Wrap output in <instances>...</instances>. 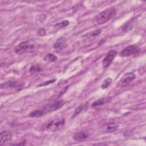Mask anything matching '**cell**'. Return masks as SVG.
<instances>
[{"mask_svg":"<svg viewBox=\"0 0 146 146\" xmlns=\"http://www.w3.org/2000/svg\"><path fill=\"white\" fill-rule=\"evenodd\" d=\"M66 44V40L64 38H60L58 39L54 44V48L56 50L62 49Z\"/></svg>","mask_w":146,"mask_h":146,"instance_id":"30bf717a","label":"cell"},{"mask_svg":"<svg viewBox=\"0 0 146 146\" xmlns=\"http://www.w3.org/2000/svg\"><path fill=\"white\" fill-rule=\"evenodd\" d=\"M123 31L125 32H127L131 30L132 29V22L129 21L128 22H126L123 26L122 27Z\"/></svg>","mask_w":146,"mask_h":146,"instance_id":"d6986e66","label":"cell"},{"mask_svg":"<svg viewBox=\"0 0 146 146\" xmlns=\"http://www.w3.org/2000/svg\"><path fill=\"white\" fill-rule=\"evenodd\" d=\"M65 123L64 119H54L50 121L46 125V129L47 131L54 132L60 129Z\"/></svg>","mask_w":146,"mask_h":146,"instance_id":"3957f363","label":"cell"},{"mask_svg":"<svg viewBox=\"0 0 146 146\" xmlns=\"http://www.w3.org/2000/svg\"><path fill=\"white\" fill-rule=\"evenodd\" d=\"M29 71L31 73L37 72H39L40 71H41V68H40V67L38 64H36V65H33L32 66H31Z\"/></svg>","mask_w":146,"mask_h":146,"instance_id":"ffe728a7","label":"cell"},{"mask_svg":"<svg viewBox=\"0 0 146 146\" xmlns=\"http://www.w3.org/2000/svg\"><path fill=\"white\" fill-rule=\"evenodd\" d=\"M118 128V125L115 123H110L106 125V131L107 132H112L116 131Z\"/></svg>","mask_w":146,"mask_h":146,"instance_id":"4fadbf2b","label":"cell"},{"mask_svg":"<svg viewBox=\"0 0 146 146\" xmlns=\"http://www.w3.org/2000/svg\"><path fill=\"white\" fill-rule=\"evenodd\" d=\"M63 104L64 103L62 100H56L47 104L43 108V110L46 114L48 112H53L58 110V109H60V108H62Z\"/></svg>","mask_w":146,"mask_h":146,"instance_id":"277c9868","label":"cell"},{"mask_svg":"<svg viewBox=\"0 0 146 146\" xmlns=\"http://www.w3.org/2000/svg\"><path fill=\"white\" fill-rule=\"evenodd\" d=\"M35 45L33 43L29 40H26L16 46L15 47V52L18 54H21L33 50L35 48Z\"/></svg>","mask_w":146,"mask_h":146,"instance_id":"7a4b0ae2","label":"cell"},{"mask_svg":"<svg viewBox=\"0 0 146 146\" xmlns=\"http://www.w3.org/2000/svg\"><path fill=\"white\" fill-rule=\"evenodd\" d=\"M19 86H18L17 82L14 80H10L8 82H6L3 84H1V88H9V87H18Z\"/></svg>","mask_w":146,"mask_h":146,"instance_id":"9a60e30c","label":"cell"},{"mask_svg":"<svg viewBox=\"0 0 146 146\" xmlns=\"http://www.w3.org/2000/svg\"><path fill=\"white\" fill-rule=\"evenodd\" d=\"M12 139V133L7 131H3L0 134V145Z\"/></svg>","mask_w":146,"mask_h":146,"instance_id":"ba28073f","label":"cell"},{"mask_svg":"<svg viewBox=\"0 0 146 146\" xmlns=\"http://www.w3.org/2000/svg\"><path fill=\"white\" fill-rule=\"evenodd\" d=\"M56 80L55 79H52V80H48V81H46V82H43V83L42 84H40L39 85H38V86H47L49 84H51V83H52L53 82H54Z\"/></svg>","mask_w":146,"mask_h":146,"instance_id":"7402d4cb","label":"cell"},{"mask_svg":"<svg viewBox=\"0 0 146 146\" xmlns=\"http://www.w3.org/2000/svg\"><path fill=\"white\" fill-rule=\"evenodd\" d=\"M37 34L38 35L43 36L46 35V31L43 29H40L38 30V31H37Z\"/></svg>","mask_w":146,"mask_h":146,"instance_id":"603a6c76","label":"cell"},{"mask_svg":"<svg viewBox=\"0 0 146 146\" xmlns=\"http://www.w3.org/2000/svg\"><path fill=\"white\" fill-rule=\"evenodd\" d=\"M87 104H88V103H87V102L80 104V105L75 109V112H74V115H73V116H72V117H75L76 115H79L82 111H83V110L86 109V107H87Z\"/></svg>","mask_w":146,"mask_h":146,"instance_id":"5bb4252c","label":"cell"},{"mask_svg":"<svg viewBox=\"0 0 146 146\" xmlns=\"http://www.w3.org/2000/svg\"><path fill=\"white\" fill-rule=\"evenodd\" d=\"M135 74L133 72H128L123 75L118 83L119 87H124L130 83L135 78Z\"/></svg>","mask_w":146,"mask_h":146,"instance_id":"8992f818","label":"cell"},{"mask_svg":"<svg viewBox=\"0 0 146 146\" xmlns=\"http://www.w3.org/2000/svg\"><path fill=\"white\" fill-rule=\"evenodd\" d=\"M46 113H45L44 110H43V108H42V109L36 110H34V111H31L29 113V116L31 117H39L43 116Z\"/></svg>","mask_w":146,"mask_h":146,"instance_id":"8fae6325","label":"cell"},{"mask_svg":"<svg viewBox=\"0 0 146 146\" xmlns=\"http://www.w3.org/2000/svg\"><path fill=\"white\" fill-rule=\"evenodd\" d=\"M109 100H110L109 98H101V99H98L97 100L93 102L91 106H92V107H99V106H102V105L106 104Z\"/></svg>","mask_w":146,"mask_h":146,"instance_id":"7c38bea8","label":"cell"},{"mask_svg":"<svg viewBox=\"0 0 146 146\" xmlns=\"http://www.w3.org/2000/svg\"><path fill=\"white\" fill-rule=\"evenodd\" d=\"M140 51V48L137 45H130L129 46L126 47L120 53V55L121 56L126 57L135 54L136 53Z\"/></svg>","mask_w":146,"mask_h":146,"instance_id":"5b68a950","label":"cell"},{"mask_svg":"<svg viewBox=\"0 0 146 146\" xmlns=\"http://www.w3.org/2000/svg\"><path fill=\"white\" fill-rule=\"evenodd\" d=\"M116 9L114 7H110L105 9L100 13L95 18V22L98 25H102L108 21L116 13Z\"/></svg>","mask_w":146,"mask_h":146,"instance_id":"6da1fadb","label":"cell"},{"mask_svg":"<svg viewBox=\"0 0 146 146\" xmlns=\"http://www.w3.org/2000/svg\"><path fill=\"white\" fill-rule=\"evenodd\" d=\"M89 136V135L85 132H79L76 133L74 135V139L77 141H81L87 139Z\"/></svg>","mask_w":146,"mask_h":146,"instance_id":"9c48e42d","label":"cell"},{"mask_svg":"<svg viewBox=\"0 0 146 146\" xmlns=\"http://www.w3.org/2000/svg\"><path fill=\"white\" fill-rule=\"evenodd\" d=\"M101 31L102 30L100 29H98V30H96L94 31H92L90 35L91 37H95V36H97L98 35H99L100 33H101Z\"/></svg>","mask_w":146,"mask_h":146,"instance_id":"44dd1931","label":"cell"},{"mask_svg":"<svg viewBox=\"0 0 146 146\" xmlns=\"http://www.w3.org/2000/svg\"><path fill=\"white\" fill-rule=\"evenodd\" d=\"M70 22L67 20H64L60 22H58L55 25V28L57 30H59L61 29H63L66 26H67L69 25Z\"/></svg>","mask_w":146,"mask_h":146,"instance_id":"2e32d148","label":"cell"},{"mask_svg":"<svg viewBox=\"0 0 146 146\" xmlns=\"http://www.w3.org/2000/svg\"><path fill=\"white\" fill-rule=\"evenodd\" d=\"M68 86H66L65 88H63V89L60 91V93H59V94L58 97L61 96V95H62L63 94H64V93H65V92H66V91H67V90L68 89Z\"/></svg>","mask_w":146,"mask_h":146,"instance_id":"cb8c5ba5","label":"cell"},{"mask_svg":"<svg viewBox=\"0 0 146 146\" xmlns=\"http://www.w3.org/2000/svg\"><path fill=\"white\" fill-rule=\"evenodd\" d=\"M116 54L117 52L115 50H111L109 51L102 61V67L104 68H106L107 67H108L113 61Z\"/></svg>","mask_w":146,"mask_h":146,"instance_id":"52a82bcc","label":"cell"},{"mask_svg":"<svg viewBox=\"0 0 146 146\" xmlns=\"http://www.w3.org/2000/svg\"><path fill=\"white\" fill-rule=\"evenodd\" d=\"M111 83H112V79L111 78H106L105 80H104V81L103 82L101 85L102 88V89L107 88L109 87V86L111 84Z\"/></svg>","mask_w":146,"mask_h":146,"instance_id":"ac0fdd59","label":"cell"},{"mask_svg":"<svg viewBox=\"0 0 146 146\" xmlns=\"http://www.w3.org/2000/svg\"><path fill=\"white\" fill-rule=\"evenodd\" d=\"M44 60L48 62H54L57 60V57L52 54H47L44 57Z\"/></svg>","mask_w":146,"mask_h":146,"instance_id":"e0dca14e","label":"cell"}]
</instances>
